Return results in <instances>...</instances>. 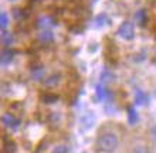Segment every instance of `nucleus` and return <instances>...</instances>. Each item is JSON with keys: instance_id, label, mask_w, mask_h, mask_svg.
<instances>
[{"instance_id": "15", "label": "nucleus", "mask_w": 156, "mask_h": 153, "mask_svg": "<svg viewBox=\"0 0 156 153\" xmlns=\"http://www.w3.org/2000/svg\"><path fill=\"white\" fill-rule=\"evenodd\" d=\"M53 153H68V146L66 145H58L54 148Z\"/></svg>"}, {"instance_id": "11", "label": "nucleus", "mask_w": 156, "mask_h": 153, "mask_svg": "<svg viewBox=\"0 0 156 153\" xmlns=\"http://www.w3.org/2000/svg\"><path fill=\"white\" fill-rule=\"evenodd\" d=\"M128 120H129V123L138 122V112L135 111V108H128Z\"/></svg>"}, {"instance_id": "10", "label": "nucleus", "mask_w": 156, "mask_h": 153, "mask_svg": "<svg viewBox=\"0 0 156 153\" xmlns=\"http://www.w3.org/2000/svg\"><path fill=\"white\" fill-rule=\"evenodd\" d=\"M44 75H45V70L43 67L34 68V70L31 71V79H33V81H41V79L44 78Z\"/></svg>"}, {"instance_id": "5", "label": "nucleus", "mask_w": 156, "mask_h": 153, "mask_svg": "<svg viewBox=\"0 0 156 153\" xmlns=\"http://www.w3.org/2000/svg\"><path fill=\"white\" fill-rule=\"evenodd\" d=\"M60 79H61V75L58 74V72L51 74L50 77H47V78L44 79V85L47 88H54V87H57L58 84H60Z\"/></svg>"}, {"instance_id": "14", "label": "nucleus", "mask_w": 156, "mask_h": 153, "mask_svg": "<svg viewBox=\"0 0 156 153\" xmlns=\"http://www.w3.org/2000/svg\"><path fill=\"white\" fill-rule=\"evenodd\" d=\"M95 23H97V26H98V27H101V26H104V24H107V23H108V16H107V14H99V16L95 19Z\"/></svg>"}, {"instance_id": "9", "label": "nucleus", "mask_w": 156, "mask_h": 153, "mask_svg": "<svg viewBox=\"0 0 156 153\" xmlns=\"http://www.w3.org/2000/svg\"><path fill=\"white\" fill-rule=\"evenodd\" d=\"M135 101H136V105H146L149 102V96L144 91H136Z\"/></svg>"}, {"instance_id": "2", "label": "nucleus", "mask_w": 156, "mask_h": 153, "mask_svg": "<svg viewBox=\"0 0 156 153\" xmlns=\"http://www.w3.org/2000/svg\"><path fill=\"white\" fill-rule=\"evenodd\" d=\"M118 34L123 40H132L135 37V27L131 21H123L118 30Z\"/></svg>"}, {"instance_id": "17", "label": "nucleus", "mask_w": 156, "mask_h": 153, "mask_svg": "<svg viewBox=\"0 0 156 153\" xmlns=\"http://www.w3.org/2000/svg\"><path fill=\"white\" fill-rule=\"evenodd\" d=\"M133 153H148V149L145 146H136L133 149Z\"/></svg>"}, {"instance_id": "13", "label": "nucleus", "mask_w": 156, "mask_h": 153, "mask_svg": "<svg viewBox=\"0 0 156 153\" xmlns=\"http://www.w3.org/2000/svg\"><path fill=\"white\" fill-rule=\"evenodd\" d=\"M0 26H2V29L6 30L7 29V26H9V16H7V13H2L0 14Z\"/></svg>"}, {"instance_id": "8", "label": "nucleus", "mask_w": 156, "mask_h": 153, "mask_svg": "<svg viewBox=\"0 0 156 153\" xmlns=\"http://www.w3.org/2000/svg\"><path fill=\"white\" fill-rule=\"evenodd\" d=\"M38 26H40L43 30H47V29L50 30V27H53V26H54V21H53V19H51V17L43 16L40 20H38Z\"/></svg>"}, {"instance_id": "18", "label": "nucleus", "mask_w": 156, "mask_h": 153, "mask_svg": "<svg viewBox=\"0 0 156 153\" xmlns=\"http://www.w3.org/2000/svg\"><path fill=\"white\" fill-rule=\"evenodd\" d=\"M153 136H155V139H156V126L153 128Z\"/></svg>"}, {"instance_id": "16", "label": "nucleus", "mask_w": 156, "mask_h": 153, "mask_svg": "<svg viewBox=\"0 0 156 153\" xmlns=\"http://www.w3.org/2000/svg\"><path fill=\"white\" fill-rule=\"evenodd\" d=\"M3 43L6 44V46H10V44L13 43V37L7 33H3Z\"/></svg>"}, {"instance_id": "3", "label": "nucleus", "mask_w": 156, "mask_h": 153, "mask_svg": "<svg viewBox=\"0 0 156 153\" xmlns=\"http://www.w3.org/2000/svg\"><path fill=\"white\" fill-rule=\"evenodd\" d=\"M2 122L9 129H17L20 126V119L14 115H10V113H4L3 118H2Z\"/></svg>"}, {"instance_id": "7", "label": "nucleus", "mask_w": 156, "mask_h": 153, "mask_svg": "<svg viewBox=\"0 0 156 153\" xmlns=\"http://www.w3.org/2000/svg\"><path fill=\"white\" fill-rule=\"evenodd\" d=\"M38 40L43 43H51L54 40V36L51 33V30H41L40 34H38Z\"/></svg>"}, {"instance_id": "4", "label": "nucleus", "mask_w": 156, "mask_h": 153, "mask_svg": "<svg viewBox=\"0 0 156 153\" xmlns=\"http://www.w3.org/2000/svg\"><path fill=\"white\" fill-rule=\"evenodd\" d=\"M97 96H98L99 101H102V102H108V101L112 98V92L109 91L105 85L99 84V85H97Z\"/></svg>"}, {"instance_id": "1", "label": "nucleus", "mask_w": 156, "mask_h": 153, "mask_svg": "<svg viewBox=\"0 0 156 153\" xmlns=\"http://www.w3.org/2000/svg\"><path fill=\"white\" fill-rule=\"evenodd\" d=\"M119 135L112 129L101 130L97 137V150L101 153H114L119 148Z\"/></svg>"}, {"instance_id": "12", "label": "nucleus", "mask_w": 156, "mask_h": 153, "mask_svg": "<svg viewBox=\"0 0 156 153\" xmlns=\"http://www.w3.org/2000/svg\"><path fill=\"white\" fill-rule=\"evenodd\" d=\"M136 20H138V23H139L140 26L145 24V21H146V12H145L144 9L136 13Z\"/></svg>"}, {"instance_id": "6", "label": "nucleus", "mask_w": 156, "mask_h": 153, "mask_svg": "<svg viewBox=\"0 0 156 153\" xmlns=\"http://www.w3.org/2000/svg\"><path fill=\"white\" fill-rule=\"evenodd\" d=\"M13 57H14V53H13L12 48H4V50L2 51V60H0L2 65L10 64V62L13 61Z\"/></svg>"}]
</instances>
